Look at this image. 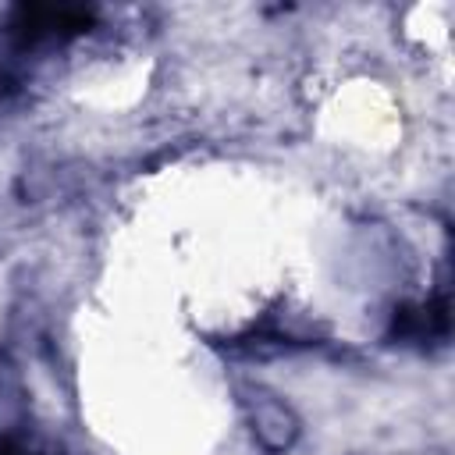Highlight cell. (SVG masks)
<instances>
[{
  "mask_svg": "<svg viewBox=\"0 0 455 455\" xmlns=\"http://www.w3.org/2000/svg\"><path fill=\"white\" fill-rule=\"evenodd\" d=\"M0 455H7V451H0Z\"/></svg>",
  "mask_w": 455,
  "mask_h": 455,
  "instance_id": "7a4b0ae2",
  "label": "cell"
},
{
  "mask_svg": "<svg viewBox=\"0 0 455 455\" xmlns=\"http://www.w3.org/2000/svg\"><path fill=\"white\" fill-rule=\"evenodd\" d=\"M252 430L270 451H281V448H288L295 441V416L277 402H263L252 412Z\"/></svg>",
  "mask_w": 455,
  "mask_h": 455,
  "instance_id": "6da1fadb",
  "label": "cell"
}]
</instances>
